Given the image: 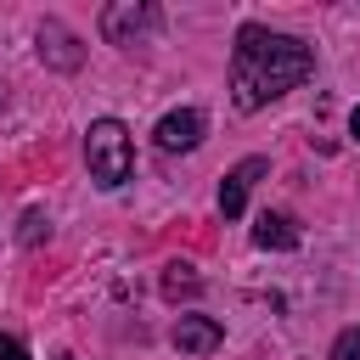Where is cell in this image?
<instances>
[{
    "label": "cell",
    "mask_w": 360,
    "mask_h": 360,
    "mask_svg": "<svg viewBox=\"0 0 360 360\" xmlns=\"http://www.w3.org/2000/svg\"><path fill=\"white\" fill-rule=\"evenodd\" d=\"M186 264H169V276H163V292L169 298H180V292H197V276H180Z\"/></svg>",
    "instance_id": "9"
},
{
    "label": "cell",
    "mask_w": 360,
    "mask_h": 360,
    "mask_svg": "<svg viewBox=\"0 0 360 360\" xmlns=\"http://www.w3.org/2000/svg\"><path fill=\"white\" fill-rule=\"evenodd\" d=\"M315 73V51L292 34H270L259 22H248L236 34V51H231V101L242 112H259L264 101L287 96L292 84H304Z\"/></svg>",
    "instance_id": "1"
},
{
    "label": "cell",
    "mask_w": 360,
    "mask_h": 360,
    "mask_svg": "<svg viewBox=\"0 0 360 360\" xmlns=\"http://www.w3.org/2000/svg\"><path fill=\"white\" fill-rule=\"evenodd\" d=\"M219 321H208V315H180L174 321V349L180 354H214L219 349Z\"/></svg>",
    "instance_id": "6"
},
{
    "label": "cell",
    "mask_w": 360,
    "mask_h": 360,
    "mask_svg": "<svg viewBox=\"0 0 360 360\" xmlns=\"http://www.w3.org/2000/svg\"><path fill=\"white\" fill-rule=\"evenodd\" d=\"M349 129H354V141H360V107H354V112H349Z\"/></svg>",
    "instance_id": "13"
},
{
    "label": "cell",
    "mask_w": 360,
    "mask_h": 360,
    "mask_svg": "<svg viewBox=\"0 0 360 360\" xmlns=\"http://www.w3.org/2000/svg\"><path fill=\"white\" fill-rule=\"evenodd\" d=\"M62 360H73V354H62Z\"/></svg>",
    "instance_id": "14"
},
{
    "label": "cell",
    "mask_w": 360,
    "mask_h": 360,
    "mask_svg": "<svg viewBox=\"0 0 360 360\" xmlns=\"http://www.w3.org/2000/svg\"><path fill=\"white\" fill-rule=\"evenodd\" d=\"M264 169H270L264 158H242V163L225 174V186H219V214H225V219H236V214L248 208V191H253V180H259Z\"/></svg>",
    "instance_id": "4"
},
{
    "label": "cell",
    "mask_w": 360,
    "mask_h": 360,
    "mask_svg": "<svg viewBox=\"0 0 360 360\" xmlns=\"http://www.w3.org/2000/svg\"><path fill=\"white\" fill-rule=\"evenodd\" d=\"M39 56H45L51 68H62V73L84 62V51H79V39H73V34L62 28V22H39Z\"/></svg>",
    "instance_id": "7"
},
{
    "label": "cell",
    "mask_w": 360,
    "mask_h": 360,
    "mask_svg": "<svg viewBox=\"0 0 360 360\" xmlns=\"http://www.w3.org/2000/svg\"><path fill=\"white\" fill-rule=\"evenodd\" d=\"M39 225H45V219H39V214H28V219H22V242H39Z\"/></svg>",
    "instance_id": "12"
},
{
    "label": "cell",
    "mask_w": 360,
    "mask_h": 360,
    "mask_svg": "<svg viewBox=\"0 0 360 360\" xmlns=\"http://www.w3.org/2000/svg\"><path fill=\"white\" fill-rule=\"evenodd\" d=\"M152 28H158V6H146V0H112V6L101 11L107 45H135V39H146Z\"/></svg>",
    "instance_id": "3"
},
{
    "label": "cell",
    "mask_w": 360,
    "mask_h": 360,
    "mask_svg": "<svg viewBox=\"0 0 360 360\" xmlns=\"http://www.w3.org/2000/svg\"><path fill=\"white\" fill-rule=\"evenodd\" d=\"M84 158H90V180L96 186H124L129 180V163H135L129 129L118 118H96L90 135H84Z\"/></svg>",
    "instance_id": "2"
},
{
    "label": "cell",
    "mask_w": 360,
    "mask_h": 360,
    "mask_svg": "<svg viewBox=\"0 0 360 360\" xmlns=\"http://www.w3.org/2000/svg\"><path fill=\"white\" fill-rule=\"evenodd\" d=\"M0 360H28V349H22L17 338H6V332H0Z\"/></svg>",
    "instance_id": "11"
},
{
    "label": "cell",
    "mask_w": 360,
    "mask_h": 360,
    "mask_svg": "<svg viewBox=\"0 0 360 360\" xmlns=\"http://www.w3.org/2000/svg\"><path fill=\"white\" fill-rule=\"evenodd\" d=\"M0 101H6V96H0Z\"/></svg>",
    "instance_id": "15"
},
{
    "label": "cell",
    "mask_w": 360,
    "mask_h": 360,
    "mask_svg": "<svg viewBox=\"0 0 360 360\" xmlns=\"http://www.w3.org/2000/svg\"><path fill=\"white\" fill-rule=\"evenodd\" d=\"M253 242H259V248H298V225H292L287 214H259Z\"/></svg>",
    "instance_id": "8"
},
{
    "label": "cell",
    "mask_w": 360,
    "mask_h": 360,
    "mask_svg": "<svg viewBox=\"0 0 360 360\" xmlns=\"http://www.w3.org/2000/svg\"><path fill=\"white\" fill-rule=\"evenodd\" d=\"M202 112H191V107H180V112H169V118H158V146L163 152H191L197 141H202Z\"/></svg>",
    "instance_id": "5"
},
{
    "label": "cell",
    "mask_w": 360,
    "mask_h": 360,
    "mask_svg": "<svg viewBox=\"0 0 360 360\" xmlns=\"http://www.w3.org/2000/svg\"><path fill=\"white\" fill-rule=\"evenodd\" d=\"M332 360H360V326L338 332V343H332Z\"/></svg>",
    "instance_id": "10"
}]
</instances>
